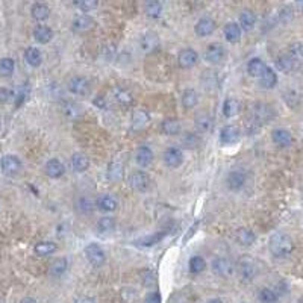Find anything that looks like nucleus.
Returning <instances> with one entry per match:
<instances>
[{
	"label": "nucleus",
	"mask_w": 303,
	"mask_h": 303,
	"mask_svg": "<svg viewBox=\"0 0 303 303\" xmlns=\"http://www.w3.org/2000/svg\"><path fill=\"white\" fill-rule=\"evenodd\" d=\"M72 166H73L76 173H84V172H87L88 167H89V159L87 158V155L78 152V153H75L72 156Z\"/></svg>",
	"instance_id": "30"
},
{
	"label": "nucleus",
	"mask_w": 303,
	"mask_h": 303,
	"mask_svg": "<svg viewBox=\"0 0 303 303\" xmlns=\"http://www.w3.org/2000/svg\"><path fill=\"white\" fill-rule=\"evenodd\" d=\"M85 257L92 267H102L105 264V252L99 244H88L85 247Z\"/></svg>",
	"instance_id": "8"
},
{
	"label": "nucleus",
	"mask_w": 303,
	"mask_h": 303,
	"mask_svg": "<svg viewBox=\"0 0 303 303\" xmlns=\"http://www.w3.org/2000/svg\"><path fill=\"white\" fill-rule=\"evenodd\" d=\"M271 139L279 147H288L293 143V135L287 129H274L271 132Z\"/></svg>",
	"instance_id": "19"
},
{
	"label": "nucleus",
	"mask_w": 303,
	"mask_h": 303,
	"mask_svg": "<svg viewBox=\"0 0 303 303\" xmlns=\"http://www.w3.org/2000/svg\"><path fill=\"white\" fill-rule=\"evenodd\" d=\"M197 59H199V55L196 50L193 49H183L179 52V56H177V64L180 68H191L197 64Z\"/></svg>",
	"instance_id": "10"
},
{
	"label": "nucleus",
	"mask_w": 303,
	"mask_h": 303,
	"mask_svg": "<svg viewBox=\"0 0 303 303\" xmlns=\"http://www.w3.org/2000/svg\"><path fill=\"white\" fill-rule=\"evenodd\" d=\"M190 271L191 273H194V274H197V273H202L203 270H205V267H206V262L205 260L202 258V257H193L191 260H190Z\"/></svg>",
	"instance_id": "45"
},
{
	"label": "nucleus",
	"mask_w": 303,
	"mask_h": 303,
	"mask_svg": "<svg viewBox=\"0 0 303 303\" xmlns=\"http://www.w3.org/2000/svg\"><path fill=\"white\" fill-rule=\"evenodd\" d=\"M240 129L234 125H227L224 126L220 132V141L223 144H235L240 139Z\"/></svg>",
	"instance_id": "18"
},
{
	"label": "nucleus",
	"mask_w": 303,
	"mask_h": 303,
	"mask_svg": "<svg viewBox=\"0 0 303 303\" xmlns=\"http://www.w3.org/2000/svg\"><path fill=\"white\" fill-rule=\"evenodd\" d=\"M96 206L100 209V211H105V213H112L117 209V202L114 197L108 196V194H102L97 197L96 200Z\"/></svg>",
	"instance_id": "24"
},
{
	"label": "nucleus",
	"mask_w": 303,
	"mask_h": 303,
	"mask_svg": "<svg viewBox=\"0 0 303 303\" xmlns=\"http://www.w3.org/2000/svg\"><path fill=\"white\" fill-rule=\"evenodd\" d=\"M268 249L274 258H287L294 250V243L290 235L284 232H276L268 241Z\"/></svg>",
	"instance_id": "1"
},
{
	"label": "nucleus",
	"mask_w": 303,
	"mask_h": 303,
	"mask_svg": "<svg viewBox=\"0 0 303 303\" xmlns=\"http://www.w3.org/2000/svg\"><path fill=\"white\" fill-rule=\"evenodd\" d=\"M115 100L123 106H130L133 103V96L126 88H117L115 89Z\"/></svg>",
	"instance_id": "37"
},
{
	"label": "nucleus",
	"mask_w": 303,
	"mask_h": 303,
	"mask_svg": "<svg viewBox=\"0 0 303 303\" xmlns=\"http://www.w3.org/2000/svg\"><path fill=\"white\" fill-rule=\"evenodd\" d=\"M237 241H238V244H241L244 247H249L257 241V235H255L253 230H250L247 227H240L237 230Z\"/></svg>",
	"instance_id": "22"
},
{
	"label": "nucleus",
	"mask_w": 303,
	"mask_h": 303,
	"mask_svg": "<svg viewBox=\"0 0 303 303\" xmlns=\"http://www.w3.org/2000/svg\"><path fill=\"white\" fill-rule=\"evenodd\" d=\"M67 267H68V264H67L65 258H56V260L50 264V273L53 276H61V274L65 273Z\"/></svg>",
	"instance_id": "39"
},
{
	"label": "nucleus",
	"mask_w": 303,
	"mask_h": 303,
	"mask_svg": "<svg viewBox=\"0 0 303 303\" xmlns=\"http://www.w3.org/2000/svg\"><path fill=\"white\" fill-rule=\"evenodd\" d=\"M238 273L244 281H252L258 274V265L255 260L250 257H243L238 261Z\"/></svg>",
	"instance_id": "4"
},
{
	"label": "nucleus",
	"mask_w": 303,
	"mask_h": 303,
	"mask_svg": "<svg viewBox=\"0 0 303 303\" xmlns=\"http://www.w3.org/2000/svg\"><path fill=\"white\" fill-rule=\"evenodd\" d=\"M79 205H82V208H81L82 213H89V211L92 209V205L88 202L87 199H81V200H79Z\"/></svg>",
	"instance_id": "54"
},
{
	"label": "nucleus",
	"mask_w": 303,
	"mask_h": 303,
	"mask_svg": "<svg viewBox=\"0 0 303 303\" xmlns=\"http://www.w3.org/2000/svg\"><path fill=\"white\" fill-rule=\"evenodd\" d=\"M34 250L38 257H47V255H52L53 252H56V244L52 241H41V243L35 244Z\"/></svg>",
	"instance_id": "36"
},
{
	"label": "nucleus",
	"mask_w": 303,
	"mask_h": 303,
	"mask_svg": "<svg viewBox=\"0 0 303 303\" xmlns=\"http://www.w3.org/2000/svg\"><path fill=\"white\" fill-rule=\"evenodd\" d=\"M166 234H167L166 230L156 232V234H153V235H149V237H146V238L138 240L136 244H139V246H153V244H158V243L166 237Z\"/></svg>",
	"instance_id": "42"
},
{
	"label": "nucleus",
	"mask_w": 303,
	"mask_h": 303,
	"mask_svg": "<svg viewBox=\"0 0 303 303\" xmlns=\"http://www.w3.org/2000/svg\"><path fill=\"white\" fill-rule=\"evenodd\" d=\"M0 167L3 170V173L8 174V176H15L21 172V161L15 156V155H6L2 158V162H0Z\"/></svg>",
	"instance_id": "7"
},
{
	"label": "nucleus",
	"mask_w": 303,
	"mask_h": 303,
	"mask_svg": "<svg viewBox=\"0 0 303 303\" xmlns=\"http://www.w3.org/2000/svg\"><path fill=\"white\" fill-rule=\"evenodd\" d=\"M34 38L35 41L40 44H47L52 41L53 38V31L45 26V25H38L35 29H34Z\"/></svg>",
	"instance_id": "23"
},
{
	"label": "nucleus",
	"mask_w": 303,
	"mask_h": 303,
	"mask_svg": "<svg viewBox=\"0 0 303 303\" xmlns=\"http://www.w3.org/2000/svg\"><path fill=\"white\" fill-rule=\"evenodd\" d=\"M0 303H2V300H0Z\"/></svg>",
	"instance_id": "59"
},
{
	"label": "nucleus",
	"mask_w": 303,
	"mask_h": 303,
	"mask_svg": "<svg viewBox=\"0 0 303 303\" xmlns=\"http://www.w3.org/2000/svg\"><path fill=\"white\" fill-rule=\"evenodd\" d=\"M216 29V21L209 17H203L197 21V25L194 26V32L199 37H208L214 32Z\"/></svg>",
	"instance_id": "16"
},
{
	"label": "nucleus",
	"mask_w": 303,
	"mask_h": 303,
	"mask_svg": "<svg viewBox=\"0 0 303 303\" xmlns=\"http://www.w3.org/2000/svg\"><path fill=\"white\" fill-rule=\"evenodd\" d=\"M78 303H96L92 299H88V297H84V299H81V300H78Z\"/></svg>",
	"instance_id": "57"
},
{
	"label": "nucleus",
	"mask_w": 303,
	"mask_h": 303,
	"mask_svg": "<svg viewBox=\"0 0 303 303\" xmlns=\"http://www.w3.org/2000/svg\"><path fill=\"white\" fill-rule=\"evenodd\" d=\"M44 173L47 174L49 177H52V179H58V177H61L62 174L65 173V167H64V164L59 159L53 158V159H49L45 162Z\"/></svg>",
	"instance_id": "14"
},
{
	"label": "nucleus",
	"mask_w": 303,
	"mask_h": 303,
	"mask_svg": "<svg viewBox=\"0 0 303 303\" xmlns=\"http://www.w3.org/2000/svg\"><path fill=\"white\" fill-rule=\"evenodd\" d=\"M108 174H109L111 180L122 179V176H123V167L120 164H111L109 166V170H108Z\"/></svg>",
	"instance_id": "48"
},
{
	"label": "nucleus",
	"mask_w": 303,
	"mask_h": 303,
	"mask_svg": "<svg viewBox=\"0 0 303 303\" xmlns=\"http://www.w3.org/2000/svg\"><path fill=\"white\" fill-rule=\"evenodd\" d=\"M194 123H196V128L199 132L202 133H208L209 130L213 129V125H214V120L211 117V114L208 111H200L196 114L194 117Z\"/></svg>",
	"instance_id": "13"
},
{
	"label": "nucleus",
	"mask_w": 303,
	"mask_h": 303,
	"mask_svg": "<svg viewBox=\"0 0 303 303\" xmlns=\"http://www.w3.org/2000/svg\"><path fill=\"white\" fill-rule=\"evenodd\" d=\"M226 56H227L226 49H224L220 43L209 44L208 49H206V52H205V59H206L209 64H214V65L221 64V62L226 59Z\"/></svg>",
	"instance_id": "5"
},
{
	"label": "nucleus",
	"mask_w": 303,
	"mask_h": 303,
	"mask_svg": "<svg viewBox=\"0 0 303 303\" xmlns=\"http://www.w3.org/2000/svg\"><path fill=\"white\" fill-rule=\"evenodd\" d=\"M260 300L262 303H276L277 302V294L270 288H262L260 291Z\"/></svg>",
	"instance_id": "47"
},
{
	"label": "nucleus",
	"mask_w": 303,
	"mask_h": 303,
	"mask_svg": "<svg viewBox=\"0 0 303 303\" xmlns=\"http://www.w3.org/2000/svg\"><path fill=\"white\" fill-rule=\"evenodd\" d=\"M213 271L220 277H230L235 271V265L229 258H216L213 261Z\"/></svg>",
	"instance_id": "6"
},
{
	"label": "nucleus",
	"mask_w": 303,
	"mask_h": 303,
	"mask_svg": "<svg viewBox=\"0 0 303 303\" xmlns=\"http://www.w3.org/2000/svg\"><path fill=\"white\" fill-rule=\"evenodd\" d=\"M135 161L139 167H149L153 161V152L146 147V146H141L136 149V153H135Z\"/></svg>",
	"instance_id": "20"
},
{
	"label": "nucleus",
	"mask_w": 303,
	"mask_h": 303,
	"mask_svg": "<svg viewBox=\"0 0 303 303\" xmlns=\"http://www.w3.org/2000/svg\"><path fill=\"white\" fill-rule=\"evenodd\" d=\"M141 281H143V284L146 285V287H152L153 284H155V274L152 273V271H143L141 273Z\"/></svg>",
	"instance_id": "50"
},
{
	"label": "nucleus",
	"mask_w": 303,
	"mask_h": 303,
	"mask_svg": "<svg viewBox=\"0 0 303 303\" xmlns=\"http://www.w3.org/2000/svg\"><path fill=\"white\" fill-rule=\"evenodd\" d=\"M182 144L187 147V149H196L200 146V136L197 133H183L182 135Z\"/></svg>",
	"instance_id": "41"
},
{
	"label": "nucleus",
	"mask_w": 303,
	"mask_h": 303,
	"mask_svg": "<svg viewBox=\"0 0 303 303\" xmlns=\"http://www.w3.org/2000/svg\"><path fill=\"white\" fill-rule=\"evenodd\" d=\"M94 103H96L97 106H100V108H103L106 102H105V97H102V96H99V97H97V99L94 100Z\"/></svg>",
	"instance_id": "55"
},
{
	"label": "nucleus",
	"mask_w": 303,
	"mask_h": 303,
	"mask_svg": "<svg viewBox=\"0 0 303 303\" xmlns=\"http://www.w3.org/2000/svg\"><path fill=\"white\" fill-rule=\"evenodd\" d=\"M64 112H65V115L68 119L76 120V119H79L82 115V106L78 105V103H67L65 108H64Z\"/></svg>",
	"instance_id": "43"
},
{
	"label": "nucleus",
	"mask_w": 303,
	"mask_h": 303,
	"mask_svg": "<svg viewBox=\"0 0 303 303\" xmlns=\"http://www.w3.org/2000/svg\"><path fill=\"white\" fill-rule=\"evenodd\" d=\"M144 303H162V300H161V294H159L158 291L149 293V294L146 296V299H144Z\"/></svg>",
	"instance_id": "52"
},
{
	"label": "nucleus",
	"mask_w": 303,
	"mask_h": 303,
	"mask_svg": "<svg viewBox=\"0 0 303 303\" xmlns=\"http://www.w3.org/2000/svg\"><path fill=\"white\" fill-rule=\"evenodd\" d=\"M255 23H257V15H255L253 11L246 9V11H243V12L240 14V28H241V29H244V31L249 32V31L253 29Z\"/></svg>",
	"instance_id": "29"
},
{
	"label": "nucleus",
	"mask_w": 303,
	"mask_h": 303,
	"mask_svg": "<svg viewBox=\"0 0 303 303\" xmlns=\"http://www.w3.org/2000/svg\"><path fill=\"white\" fill-rule=\"evenodd\" d=\"M276 67H277L281 72H284V73H290V72H293V70H297L300 65H299L288 53H282V55H279V56L276 58Z\"/></svg>",
	"instance_id": "17"
},
{
	"label": "nucleus",
	"mask_w": 303,
	"mask_h": 303,
	"mask_svg": "<svg viewBox=\"0 0 303 303\" xmlns=\"http://www.w3.org/2000/svg\"><path fill=\"white\" fill-rule=\"evenodd\" d=\"M139 47L144 53L150 55L153 52H156L159 49V37L158 34L155 32H147L141 37V41H139Z\"/></svg>",
	"instance_id": "12"
},
{
	"label": "nucleus",
	"mask_w": 303,
	"mask_h": 303,
	"mask_svg": "<svg viewBox=\"0 0 303 303\" xmlns=\"http://www.w3.org/2000/svg\"><path fill=\"white\" fill-rule=\"evenodd\" d=\"M260 84L262 88H267V89H271V88L276 87L277 84V75L274 73L273 68L267 67V70L264 72V75L260 78Z\"/></svg>",
	"instance_id": "33"
},
{
	"label": "nucleus",
	"mask_w": 303,
	"mask_h": 303,
	"mask_svg": "<svg viewBox=\"0 0 303 303\" xmlns=\"http://www.w3.org/2000/svg\"><path fill=\"white\" fill-rule=\"evenodd\" d=\"M274 119V109L267 103H257L253 106V123L262 126Z\"/></svg>",
	"instance_id": "3"
},
{
	"label": "nucleus",
	"mask_w": 303,
	"mask_h": 303,
	"mask_svg": "<svg viewBox=\"0 0 303 303\" xmlns=\"http://www.w3.org/2000/svg\"><path fill=\"white\" fill-rule=\"evenodd\" d=\"M265 70H267V65L264 64V61L260 59V58H253L247 64V73L250 76H253V78H261Z\"/></svg>",
	"instance_id": "31"
},
{
	"label": "nucleus",
	"mask_w": 303,
	"mask_h": 303,
	"mask_svg": "<svg viewBox=\"0 0 303 303\" xmlns=\"http://www.w3.org/2000/svg\"><path fill=\"white\" fill-rule=\"evenodd\" d=\"M11 99V91L8 88L0 87V105L8 103V100Z\"/></svg>",
	"instance_id": "53"
},
{
	"label": "nucleus",
	"mask_w": 303,
	"mask_h": 303,
	"mask_svg": "<svg viewBox=\"0 0 303 303\" xmlns=\"http://www.w3.org/2000/svg\"><path fill=\"white\" fill-rule=\"evenodd\" d=\"M164 162L170 169H177L183 162V153L179 147H169L164 152Z\"/></svg>",
	"instance_id": "11"
},
{
	"label": "nucleus",
	"mask_w": 303,
	"mask_h": 303,
	"mask_svg": "<svg viewBox=\"0 0 303 303\" xmlns=\"http://www.w3.org/2000/svg\"><path fill=\"white\" fill-rule=\"evenodd\" d=\"M224 37L229 43H238L241 38V28L238 23L230 21L224 26Z\"/></svg>",
	"instance_id": "25"
},
{
	"label": "nucleus",
	"mask_w": 303,
	"mask_h": 303,
	"mask_svg": "<svg viewBox=\"0 0 303 303\" xmlns=\"http://www.w3.org/2000/svg\"><path fill=\"white\" fill-rule=\"evenodd\" d=\"M31 14L37 21H44L50 15V8L45 3H34L31 8Z\"/></svg>",
	"instance_id": "32"
},
{
	"label": "nucleus",
	"mask_w": 303,
	"mask_h": 303,
	"mask_svg": "<svg viewBox=\"0 0 303 303\" xmlns=\"http://www.w3.org/2000/svg\"><path fill=\"white\" fill-rule=\"evenodd\" d=\"M115 227V220L112 217H103L97 221V229L100 232H109V230H114Z\"/></svg>",
	"instance_id": "46"
},
{
	"label": "nucleus",
	"mask_w": 303,
	"mask_h": 303,
	"mask_svg": "<svg viewBox=\"0 0 303 303\" xmlns=\"http://www.w3.org/2000/svg\"><path fill=\"white\" fill-rule=\"evenodd\" d=\"M279 18H281L284 23L291 21V20H293V11H291L290 8H284V9H281V12H279Z\"/></svg>",
	"instance_id": "51"
},
{
	"label": "nucleus",
	"mask_w": 303,
	"mask_h": 303,
	"mask_svg": "<svg viewBox=\"0 0 303 303\" xmlns=\"http://www.w3.org/2000/svg\"><path fill=\"white\" fill-rule=\"evenodd\" d=\"M197 102H199V96H197V92L193 88H188V89L183 91V94H182V105H183V108L191 109V108H194L197 105Z\"/></svg>",
	"instance_id": "35"
},
{
	"label": "nucleus",
	"mask_w": 303,
	"mask_h": 303,
	"mask_svg": "<svg viewBox=\"0 0 303 303\" xmlns=\"http://www.w3.org/2000/svg\"><path fill=\"white\" fill-rule=\"evenodd\" d=\"M161 129L166 135H179L182 126L177 119H166L161 125Z\"/></svg>",
	"instance_id": "34"
},
{
	"label": "nucleus",
	"mask_w": 303,
	"mask_h": 303,
	"mask_svg": "<svg viewBox=\"0 0 303 303\" xmlns=\"http://www.w3.org/2000/svg\"><path fill=\"white\" fill-rule=\"evenodd\" d=\"M144 11L149 17L152 18H158L162 12V5L158 2V0H149L146 2V6H144Z\"/></svg>",
	"instance_id": "38"
},
{
	"label": "nucleus",
	"mask_w": 303,
	"mask_h": 303,
	"mask_svg": "<svg viewBox=\"0 0 303 303\" xmlns=\"http://www.w3.org/2000/svg\"><path fill=\"white\" fill-rule=\"evenodd\" d=\"M244 183H246V174L243 173V172H240V170L230 172V173L227 174V177H226V185L232 191L241 190L244 187Z\"/></svg>",
	"instance_id": "15"
},
{
	"label": "nucleus",
	"mask_w": 303,
	"mask_h": 303,
	"mask_svg": "<svg viewBox=\"0 0 303 303\" xmlns=\"http://www.w3.org/2000/svg\"><path fill=\"white\" fill-rule=\"evenodd\" d=\"M129 185L138 193H147V191L152 190L153 182L146 172L138 170V172H133L129 176Z\"/></svg>",
	"instance_id": "2"
},
{
	"label": "nucleus",
	"mask_w": 303,
	"mask_h": 303,
	"mask_svg": "<svg viewBox=\"0 0 303 303\" xmlns=\"http://www.w3.org/2000/svg\"><path fill=\"white\" fill-rule=\"evenodd\" d=\"M25 59L31 67H40L43 62V55L37 47H28L25 50Z\"/></svg>",
	"instance_id": "28"
},
{
	"label": "nucleus",
	"mask_w": 303,
	"mask_h": 303,
	"mask_svg": "<svg viewBox=\"0 0 303 303\" xmlns=\"http://www.w3.org/2000/svg\"><path fill=\"white\" fill-rule=\"evenodd\" d=\"M68 89L78 96H88L91 92V84L84 76H75L68 82Z\"/></svg>",
	"instance_id": "9"
},
{
	"label": "nucleus",
	"mask_w": 303,
	"mask_h": 303,
	"mask_svg": "<svg viewBox=\"0 0 303 303\" xmlns=\"http://www.w3.org/2000/svg\"><path fill=\"white\" fill-rule=\"evenodd\" d=\"M14 70H15V62H14V59H11V58H3V59H0V76L8 78V76H11V75L14 73Z\"/></svg>",
	"instance_id": "40"
},
{
	"label": "nucleus",
	"mask_w": 303,
	"mask_h": 303,
	"mask_svg": "<svg viewBox=\"0 0 303 303\" xmlns=\"http://www.w3.org/2000/svg\"><path fill=\"white\" fill-rule=\"evenodd\" d=\"M288 55L299 64H303V43H296L293 45H290V50H288Z\"/></svg>",
	"instance_id": "44"
},
{
	"label": "nucleus",
	"mask_w": 303,
	"mask_h": 303,
	"mask_svg": "<svg viewBox=\"0 0 303 303\" xmlns=\"http://www.w3.org/2000/svg\"><path fill=\"white\" fill-rule=\"evenodd\" d=\"M73 31L75 32H88L94 28V20L89 17V15H79L73 20V25H72Z\"/></svg>",
	"instance_id": "21"
},
{
	"label": "nucleus",
	"mask_w": 303,
	"mask_h": 303,
	"mask_svg": "<svg viewBox=\"0 0 303 303\" xmlns=\"http://www.w3.org/2000/svg\"><path fill=\"white\" fill-rule=\"evenodd\" d=\"M76 5L82 9V11H92L99 3H97V0H81V2H76Z\"/></svg>",
	"instance_id": "49"
},
{
	"label": "nucleus",
	"mask_w": 303,
	"mask_h": 303,
	"mask_svg": "<svg viewBox=\"0 0 303 303\" xmlns=\"http://www.w3.org/2000/svg\"><path fill=\"white\" fill-rule=\"evenodd\" d=\"M20 303H37V300L32 299V297H25V299H21V302Z\"/></svg>",
	"instance_id": "56"
},
{
	"label": "nucleus",
	"mask_w": 303,
	"mask_h": 303,
	"mask_svg": "<svg viewBox=\"0 0 303 303\" xmlns=\"http://www.w3.org/2000/svg\"><path fill=\"white\" fill-rule=\"evenodd\" d=\"M240 111H241L240 100H237L235 97H229V99L224 100V103H223V114H224V117H229V119L235 117Z\"/></svg>",
	"instance_id": "26"
},
{
	"label": "nucleus",
	"mask_w": 303,
	"mask_h": 303,
	"mask_svg": "<svg viewBox=\"0 0 303 303\" xmlns=\"http://www.w3.org/2000/svg\"><path fill=\"white\" fill-rule=\"evenodd\" d=\"M208 303H223V302H221L220 299H213V300H209Z\"/></svg>",
	"instance_id": "58"
},
{
	"label": "nucleus",
	"mask_w": 303,
	"mask_h": 303,
	"mask_svg": "<svg viewBox=\"0 0 303 303\" xmlns=\"http://www.w3.org/2000/svg\"><path fill=\"white\" fill-rule=\"evenodd\" d=\"M149 123V114L144 109H136L132 114V129L141 130Z\"/></svg>",
	"instance_id": "27"
}]
</instances>
